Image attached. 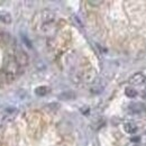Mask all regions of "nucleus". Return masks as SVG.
<instances>
[{"label": "nucleus", "mask_w": 146, "mask_h": 146, "mask_svg": "<svg viewBox=\"0 0 146 146\" xmlns=\"http://www.w3.org/2000/svg\"><path fill=\"white\" fill-rule=\"evenodd\" d=\"M14 58H15V61L17 62V64L20 68H24V66L28 65V63H29L28 55H27V53L25 51H23L21 48H16L15 54H14Z\"/></svg>", "instance_id": "obj_1"}, {"label": "nucleus", "mask_w": 146, "mask_h": 146, "mask_svg": "<svg viewBox=\"0 0 146 146\" xmlns=\"http://www.w3.org/2000/svg\"><path fill=\"white\" fill-rule=\"evenodd\" d=\"M145 82V76L142 73H135L134 75H131V78L129 79V83L131 86H141Z\"/></svg>", "instance_id": "obj_2"}, {"label": "nucleus", "mask_w": 146, "mask_h": 146, "mask_svg": "<svg viewBox=\"0 0 146 146\" xmlns=\"http://www.w3.org/2000/svg\"><path fill=\"white\" fill-rule=\"evenodd\" d=\"M130 110L135 113H142L146 110V107L144 104H141V102H136V104H133L130 106Z\"/></svg>", "instance_id": "obj_3"}, {"label": "nucleus", "mask_w": 146, "mask_h": 146, "mask_svg": "<svg viewBox=\"0 0 146 146\" xmlns=\"http://www.w3.org/2000/svg\"><path fill=\"white\" fill-rule=\"evenodd\" d=\"M0 21L3 23V24H10L13 21V18H11V16H10L9 13L3 11V10H0Z\"/></svg>", "instance_id": "obj_4"}, {"label": "nucleus", "mask_w": 146, "mask_h": 146, "mask_svg": "<svg viewBox=\"0 0 146 146\" xmlns=\"http://www.w3.org/2000/svg\"><path fill=\"white\" fill-rule=\"evenodd\" d=\"M124 128H125V131L127 134H135L137 130V126L134 123H126L124 125Z\"/></svg>", "instance_id": "obj_5"}, {"label": "nucleus", "mask_w": 146, "mask_h": 146, "mask_svg": "<svg viewBox=\"0 0 146 146\" xmlns=\"http://www.w3.org/2000/svg\"><path fill=\"white\" fill-rule=\"evenodd\" d=\"M48 88L47 87H38L35 89V94L38 96V97H44V96H46L47 93H48Z\"/></svg>", "instance_id": "obj_6"}, {"label": "nucleus", "mask_w": 146, "mask_h": 146, "mask_svg": "<svg viewBox=\"0 0 146 146\" xmlns=\"http://www.w3.org/2000/svg\"><path fill=\"white\" fill-rule=\"evenodd\" d=\"M125 94L127 96L128 98H135V97L137 96V91H136L134 88H126Z\"/></svg>", "instance_id": "obj_7"}, {"label": "nucleus", "mask_w": 146, "mask_h": 146, "mask_svg": "<svg viewBox=\"0 0 146 146\" xmlns=\"http://www.w3.org/2000/svg\"><path fill=\"white\" fill-rule=\"evenodd\" d=\"M89 3L97 6V5H101V3H102V1H89Z\"/></svg>", "instance_id": "obj_8"}]
</instances>
